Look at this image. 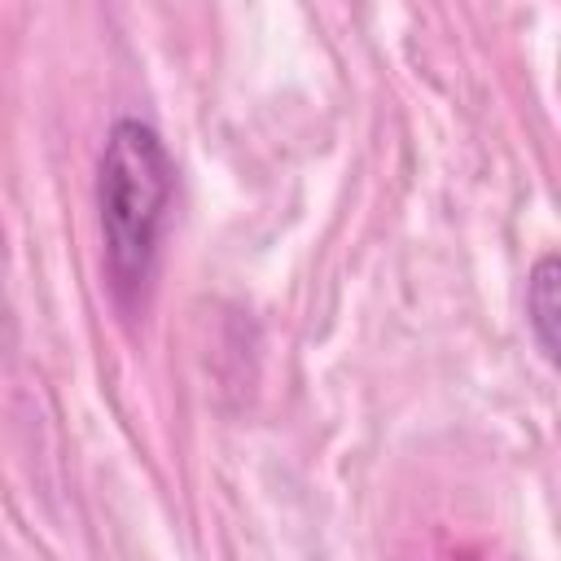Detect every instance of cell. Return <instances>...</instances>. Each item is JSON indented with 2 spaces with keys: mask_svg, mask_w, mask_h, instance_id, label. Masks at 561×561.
Wrapping results in <instances>:
<instances>
[{
  "mask_svg": "<svg viewBox=\"0 0 561 561\" xmlns=\"http://www.w3.org/2000/svg\"><path fill=\"white\" fill-rule=\"evenodd\" d=\"M175 193V162L145 118H114L96 158V210L105 267L123 298L140 294L153 276L167 210Z\"/></svg>",
  "mask_w": 561,
  "mask_h": 561,
  "instance_id": "1",
  "label": "cell"
},
{
  "mask_svg": "<svg viewBox=\"0 0 561 561\" xmlns=\"http://www.w3.org/2000/svg\"><path fill=\"white\" fill-rule=\"evenodd\" d=\"M526 320L548 359H557V320H561V263L557 254H543L526 280Z\"/></svg>",
  "mask_w": 561,
  "mask_h": 561,
  "instance_id": "2",
  "label": "cell"
}]
</instances>
